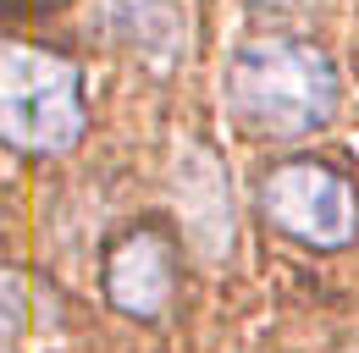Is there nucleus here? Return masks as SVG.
I'll return each instance as SVG.
<instances>
[{"mask_svg": "<svg viewBox=\"0 0 359 353\" xmlns=\"http://www.w3.org/2000/svg\"><path fill=\"white\" fill-rule=\"evenodd\" d=\"M100 28L116 44H138L155 61H177L182 22L172 0H100Z\"/></svg>", "mask_w": 359, "mask_h": 353, "instance_id": "obj_5", "label": "nucleus"}, {"mask_svg": "<svg viewBox=\"0 0 359 353\" xmlns=\"http://www.w3.org/2000/svg\"><path fill=\"white\" fill-rule=\"evenodd\" d=\"M260 216L282 237L337 254L359 237V193L348 188V176H337L320 160H282L260 182Z\"/></svg>", "mask_w": 359, "mask_h": 353, "instance_id": "obj_3", "label": "nucleus"}, {"mask_svg": "<svg viewBox=\"0 0 359 353\" xmlns=\"http://www.w3.org/2000/svg\"><path fill=\"white\" fill-rule=\"evenodd\" d=\"M177 293V249L161 226H133L105 254V298L128 320H161Z\"/></svg>", "mask_w": 359, "mask_h": 353, "instance_id": "obj_4", "label": "nucleus"}, {"mask_svg": "<svg viewBox=\"0 0 359 353\" xmlns=\"http://www.w3.org/2000/svg\"><path fill=\"white\" fill-rule=\"evenodd\" d=\"M83 127V72L55 50L0 44V144L22 155H67Z\"/></svg>", "mask_w": 359, "mask_h": 353, "instance_id": "obj_2", "label": "nucleus"}, {"mask_svg": "<svg viewBox=\"0 0 359 353\" xmlns=\"http://www.w3.org/2000/svg\"><path fill=\"white\" fill-rule=\"evenodd\" d=\"M337 61L310 39H249L226 61V105L255 138H304L337 116Z\"/></svg>", "mask_w": 359, "mask_h": 353, "instance_id": "obj_1", "label": "nucleus"}]
</instances>
